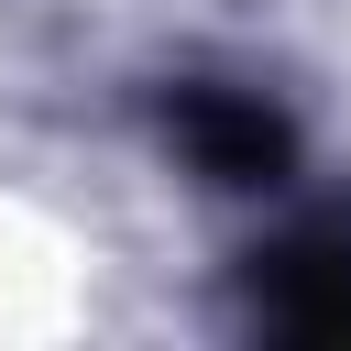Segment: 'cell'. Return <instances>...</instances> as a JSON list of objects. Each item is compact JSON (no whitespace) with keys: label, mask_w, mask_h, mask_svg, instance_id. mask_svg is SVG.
I'll use <instances>...</instances> for the list:
<instances>
[{"label":"cell","mask_w":351,"mask_h":351,"mask_svg":"<svg viewBox=\"0 0 351 351\" xmlns=\"http://www.w3.org/2000/svg\"><path fill=\"white\" fill-rule=\"evenodd\" d=\"M176 132H186V154L219 186H274V165H285V121L263 99H241V88H186L176 99Z\"/></svg>","instance_id":"cell-1"}]
</instances>
